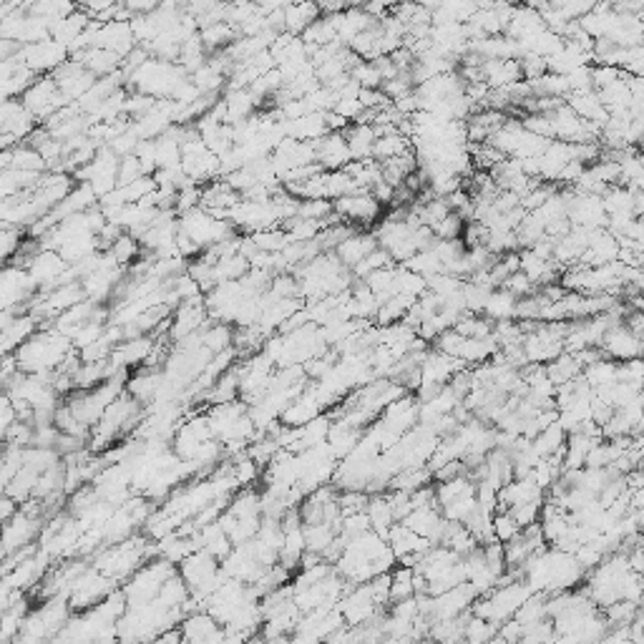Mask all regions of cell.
Masks as SVG:
<instances>
[{
  "label": "cell",
  "instance_id": "74e56055",
  "mask_svg": "<svg viewBox=\"0 0 644 644\" xmlns=\"http://www.w3.org/2000/svg\"><path fill=\"white\" fill-rule=\"evenodd\" d=\"M413 152V142L408 139V136H403V134H388V136H381L378 142H375V149H372V159L378 162V164H385V162H393V159H398V156H403V154Z\"/></svg>",
  "mask_w": 644,
  "mask_h": 644
},
{
  "label": "cell",
  "instance_id": "816d5d0a",
  "mask_svg": "<svg viewBox=\"0 0 644 644\" xmlns=\"http://www.w3.org/2000/svg\"><path fill=\"white\" fill-rule=\"evenodd\" d=\"M627 328L634 330L639 338H644V310H637L634 315L627 317Z\"/></svg>",
  "mask_w": 644,
  "mask_h": 644
},
{
  "label": "cell",
  "instance_id": "f1b7e54d",
  "mask_svg": "<svg viewBox=\"0 0 644 644\" xmlns=\"http://www.w3.org/2000/svg\"><path fill=\"white\" fill-rule=\"evenodd\" d=\"M38 322L41 320L34 312H23V315L15 317L11 325L3 330V352L5 355H15V350L25 345L38 332Z\"/></svg>",
  "mask_w": 644,
  "mask_h": 644
},
{
  "label": "cell",
  "instance_id": "4fadbf2b",
  "mask_svg": "<svg viewBox=\"0 0 644 644\" xmlns=\"http://www.w3.org/2000/svg\"><path fill=\"white\" fill-rule=\"evenodd\" d=\"M41 531H44V516L41 513L28 511L23 509L13 516L11 521L5 524V536H3V559L11 557L15 551L21 549H28L34 546L35 539H41Z\"/></svg>",
  "mask_w": 644,
  "mask_h": 644
},
{
  "label": "cell",
  "instance_id": "9a60e30c",
  "mask_svg": "<svg viewBox=\"0 0 644 644\" xmlns=\"http://www.w3.org/2000/svg\"><path fill=\"white\" fill-rule=\"evenodd\" d=\"M136 35L132 31V21H111L106 25L94 21V38H91V48H104L111 54L126 55L136 48Z\"/></svg>",
  "mask_w": 644,
  "mask_h": 644
},
{
  "label": "cell",
  "instance_id": "4316f807",
  "mask_svg": "<svg viewBox=\"0 0 644 644\" xmlns=\"http://www.w3.org/2000/svg\"><path fill=\"white\" fill-rule=\"evenodd\" d=\"M567 104L574 109L579 119L587 121V124H594V126H599V129H604L607 121H609V111L601 104L597 91H590V94H571Z\"/></svg>",
  "mask_w": 644,
  "mask_h": 644
},
{
  "label": "cell",
  "instance_id": "8fae6325",
  "mask_svg": "<svg viewBox=\"0 0 644 644\" xmlns=\"http://www.w3.org/2000/svg\"><path fill=\"white\" fill-rule=\"evenodd\" d=\"M21 101H23V106L34 114V119L41 121V126H44L45 121L51 119V116H55L58 111L71 106L66 96L61 94V88H58V84H55L54 76L38 78L34 86L23 94Z\"/></svg>",
  "mask_w": 644,
  "mask_h": 644
},
{
  "label": "cell",
  "instance_id": "603a6c76",
  "mask_svg": "<svg viewBox=\"0 0 644 644\" xmlns=\"http://www.w3.org/2000/svg\"><path fill=\"white\" fill-rule=\"evenodd\" d=\"M317 146V164L325 172H345L352 164V154L345 142V134L330 132L325 139H320Z\"/></svg>",
  "mask_w": 644,
  "mask_h": 644
},
{
  "label": "cell",
  "instance_id": "c3c4849f",
  "mask_svg": "<svg viewBox=\"0 0 644 644\" xmlns=\"http://www.w3.org/2000/svg\"><path fill=\"white\" fill-rule=\"evenodd\" d=\"M23 230H18V227H3V234H0V252H3V257L8 260V263H13L18 254H21L23 250Z\"/></svg>",
  "mask_w": 644,
  "mask_h": 644
},
{
  "label": "cell",
  "instance_id": "7c38bea8",
  "mask_svg": "<svg viewBox=\"0 0 644 644\" xmlns=\"http://www.w3.org/2000/svg\"><path fill=\"white\" fill-rule=\"evenodd\" d=\"M18 55H21L23 64L31 68L35 76H54L58 68H64L71 61L68 45L58 44L54 38L34 45H23Z\"/></svg>",
  "mask_w": 644,
  "mask_h": 644
},
{
  "label": "cell",
  "instance_id": "e0dca14e",
  "mask_svg": "<svg viewBox=\"0 0 644 644\" xmlns=\"http://www.w3.org/2000/svg\"><path fill=\"white\" fill-rule=\"evenodd\" d=\"M335 214L348 224H358V227H371L375 224L382 214V204L372 197L371 192H361V194H350L335 202Z\"/></svg>",
  "mask_w": 644,
  "mask_h": 644
},
{
  "label": "cell",
  "instance_id": "9c48e42d",
  "mask_svg": "<svg viewBox=\"0 0 644 644\" xmlns=\"http://www.w3.org/2000/svg\"><path fill=\"white\" fill-rule=\"evenodd\" d=\"M116 590H119V584L114 579L101 574L99 569L88 567L68 591V604L74 611H88L94 609L96 604H101L106 597H111Z\"/></svg>",
  "mask_w": 644,
  "mask_h": 644
},
{
  "label": "cell",
  "instance_id": "ab89813d",
  "mask_svg": "<svg viewBox=\"0 0 644 644\" xmlns=\"http://www.w3.org/2000/svg\"><path fill=\"white\" fill-rule=\"evenodd\" d=\"M199 35H202L204 48H207L209 54L214 55L222 54V51H227V48L240 38V34H237L227 21L217 23V25H209V28H204V31H199Z\"/></svg>",
  "mask_w": 644,
  "mask_h": 644
},
{
  "label": "cell",
  "instance_id": "f6af8a7d",
  "mask_svg": "<svg viewBox=\"0 0 644 644\" xmlns=\"http://www.w3.org/2000/svg\"><path fill=\"white\" fill-rule=\"evenodd\" d=\"M491 292H493L491 284H481V282H473V280H466V284H463L466 312H469V315H483V307H486V302H489Z\"/></svg>",
  "mask_w": 644,
  "mask_h": 644
},
{
  "label": "cell",
  "instance_id": "2e32d148",
  "mask_svg": "<svg viewBox=\"0 0 644 644\" xmlns=\"http://www.w3.org/2000/svg\"><path fill=\"white\" fill-rule=\"evenodd\" d=\"M209 310L204 302H186V305L176 307L174 317L169 322V332L166 338L172 345L182 342V340L192 338V335H199L202 330L209 328Z\"/></svg>",
  "mask_w": 644,
  "mask_h": 644
},
{
  "label": "cell",
  "instance_id": "d6a6232c",
  "mask_svg": "<svg viewBox=\"0 0 644 644\" xmlns=\"http://www.w3.org/2000/svg\"><path fill=\"white\" fill-rule=\"evenodd\" d=\"M320 18H322L320 5H312V3H292V5H284V34L302 38L307 28L315 21H320Z\"/></svg>",
  "mask_w": 644,
  "mask_h": 644
},
{
  "label": "cell",
  "instance_id": "b9f144b4",
  "mask_svg": "<svg viewBox=\"0 0 644 644\" xmlns=\"http://www.w3.org/2000/svg\"><path fill=\"white\" fill-rule=\"evenodd\" d=\"M234 332L237 330L224 322H212L204 332H202V345L207 350H212L214 355L224 352V350L234 348Z\"/></svg>",
  "mask_w": 644,
  "mask_h": 644
},
{
  "label": "cell",
  "instance_id": "d4e9b609",
  "mask_svg": "<svg viewBox=\"0 0 644 644\" xmlns=\"http://www.w3.org/2000/svg\"><path fill=\"white\" fill-rule=\"evenodd\" d=\"M164 371H156V368H142L139 372H134L129 382H126V393L132 395L136 403H142L144 408L156 401V395L164 385Z\"/></svg>",
  "mask_w": 644,
  "mask_h": 644
},
{
  "label": "cell",
  "instance_id": "f35d334b",
  "mask_svg": "<svg viewBox=\"0 0 644 644\" xmlns=\"http://www.w3.org/2000/svg\"><path fill=\"white\" fill-rule=\"evenodd\" d=\"M581 372H584V365H581L577 355H571V352H564V355H559L557 361L546 365V375H549V381L554 382L557 388L577 381Z\"/></svg>",
  "mask_w": 644,
  "mask_h": 644
},
{
  "label": "cell",
  "instance_id": "60d3db41",
  "mask_svg": "<svg viewBox=\"0 0 644 644\" xmlns=\"http://www.w3.org/2000/svg\"><path fill=\"white\" fill-rule=\"evenodd\" d=\"M413 597H418V590H415V567L398 564L391 571V604L413 599Z\"/></svg>",
  "mask_w": 644,
  "mask_h": 644
},
{
  "label": "cell",
  "instance_id": "ba28073f",
  "mask_svg": "<svg viewBox=\"0 0 644 644\" xmlns=\"http://www.w3.org/2000/svg\"><path fill=\"white\" fill-rule=\"evenodd\" d=\"M34 114L23 106L21 99H11L0 104V144H3V152L15 149L31 139V134L35 132Z\"/></svg>",
  "mask_w": 644,
  "mask_h": 644
},
{
  "label": "cell",
  "instance_id": "8992f818",
  "mask_svg": "<svg viewBox=\"0 0 644 644\" xmlns=\"http://www.w3.org/2000/svg\"><path fill=\"white\" fill-rule=\"evenodd\" d=\"M179 232L194 242L202 252L209 250V247H217V244L237 234V230L232 227L230 222L217 219L202 207L192 209V212L179 217Z\"/></svg>",
  "mask_w": 644,
  "mask_h": 644
},
{
  "label": "cell",
  "instance_id": "83f0119b",
  "mask_svg": "<svg viewBox=\"0 0 644 644\" xmlns=\"http://www.w3.org/2000/svg\"><path fill=\"white\" fill-rule=\"evenodd\" d=\"M481 71H483V84L491 91H499V88L513 86V84L524 81L519 61H483Z\"/></svg>",
  "mask_w": 644,
  "mask_h": 644
},
{
  "label": "cell",
  "instance_id": "ffe728a7",
  "mask_svg": "<svg viewBox=\"0 0 644 644\" xmlns=\"http://www.w3.org/2000/svg\"><path fill=\"white\" fill-rule=\"evenodd\" d=\"M388 544L393 549L398 564H403V567H418V561L426 557V551L431 549V541L411 531L405 524H395L391 529Z\"/></svg>",
  "mask_w": 644,
  "mask_h": 644
},
{
  "label": "cell",
  "instance_id": "7a4b0ae2",
  "mask_svg": "<svg viewBox=\"0 0 644 644\" xmlns=\"http://www.w3.org/2000/svg\"><path fill=\"white\" fill-rule=\"evenodd\" d=\"M74 342L64 332L55 328H41L25 345L15 350V362L18 371L28 375H51L55 372L66 358L74 352Z\"/></svg>",
  "mask_w": 644,
  "mask_h": 644
},
{
  "label": "cell",
  "instance_id": "f5cc1de1",
  "mask_svg": "<svg viewBox=\"0 0 644 644\" xmlns=\"http://www.w3.org/2000/svg\"><path fill=\"white\" fill-rule=\"evenodd\" d=\"M637 18H639V23L644 25V5H642V11H639V15H637Z\"/></svg>",
  "mask_w": 644,
  "mask_h": 644
},
{
  "label": "cell",
  "instance_id": "484cf974",
  "mask_svg": "<svg viewBox=\"0 0 644 644\" xmlns=\"http://www.w3.org/2000/svg\"><path fill=\"white\" fill-rule=\"evenodd\" d=\"M154 348H156V340L154 335H144V338H134V340H124L119 348L114 350L111 361L121 365V368H144L146 361L152 358Z\"/></svg>",
  "mask_w": 644,
  "mask_h": 644
},
{
  "label": "cell",
  "instance_id": "277c9868",
  "mask_svg": "<svg viewBox=\"0 0 644 644\" xmlns=\"http://www.w3.org/2000/svg\"><path fill=\"white\" fill-rule=\"evenodd\" d=\"M189 74L179 64H169V61H159V58H149L142 68H136L134 74L126 76L129 86L136 94H146L156 101L172 99L174 91L184 84Z\"/></svg>",
  "mask_w": 644,
  "mask_h": 644
},
{
  "label": "cell",
  "instance_id": "db71d44e",
  "mask_svg": "<svg viewBox=\"0 0 644 644\" xmlns=\"http://www.w3.org/2000/svg\"><path fill=\"white\" fill-rule=\"evenodd\" d=\"M639 358H642V361H644V338H642V355H639Z\"/></svg>",
  "mask_w": 644,
  "mask_h": 644
},
{
  "label": "cell",
  "instance_id": "52a82bcc",
  "mask_svg": "<svg viewBox=\"0 0 644 644\" xmlns=\"http://www.w3.org/2000/svg\"><path fill=\"white\" fill-rule=\"evenodd\" d=\"M38 295V287L31 280V274L21 264H5L3 277H0V305L11 312H28V307Z\"/></svg>",
  "mask_w": 644,
  "mask_h": 644
},
{
  "label": "cell",
  "instance_id": "bcb514c9",
  "mask_svg": "<svg viewBox=\"0 0 644 644\" xmlns=\"http://www.w3.org/2000/svg\"><path fill=\"white\" fill-rule=\"evenodd\" d=\"M524 529L516 524V519H513L509 511H496V516H493V534H496V541L499 544H511L516 536L521 534Z\"/></svg>",
  "mask_w": 644,
  "mask_h": 644
},
{
  "label": "cell",
  "instance_id": "44dd1931",
  "mask_svg": "<svg viewBox=\"0 0 644 644\" xmlns=\"http://www.w3.org/2000/svg\"><path fill=\"white\" fill-rule=\"evenodd\" d=\"M54 78L58 88H61V94L68 99V104H76V101L84 99L88 91L96 86V81H99L88 68H84L76 61H68L66 66L58 68Z\"/></svg>",
  "mask_w": 644,
  "mask_h": 644
},
{
  "label": "cell",
  "instance_id": "7402d4cb",
  "mask_svg": "<svg viewBox=\"0 0 644 644\" xmlns=\"http://www.w3.org/2000/svg\"><path fill=\"white\" fill-rule=\"evenodd\" d=\"M121 280H124V267L109 264V267L96 270V272H91L88 277H84L81 284H84L86 300L96 302V305H104V302H109L111 297L116 295Z\"/></svg>",
  "mask_w": 644,
  "mask_h": 644
},
{
  "label": "cell",
  "instance_id": "5bb4252c",
  "mask_svg": "<svg viewBox=\"0 0 644 644\" xmlns=\"http://www.w3.org/2000/svg\"><path fill=\"white\" fill-rule=\"evenodd\" d=\"M23 267L28 270L31 280H34V284L38 287V292H51V290L64 284V274L68 272L71 264H68L58 252L38 250Z\"/></svg>",
  "mask_w": 644,
  "mask_h": 644
},
{
  "label": "cell",
  "instance_id": "30bf717a",
  "mask_svg": "<svg viewBox=\"0 0 644 644\" xmlns=\"http://www.w3.org/2000/svg\"><path fill=\"white\" fill-rule=\"evenodd\" d=\"M338 609L342 614V619L348 622V627H365L375 617H381L385 607L375 597V590L368 581V584H361V587H348V591L340 599Z\"/></svg>",
  "mask_w": 644,
  "mask_h": 644
},
{
  "label": "cell",
  "instance_id": "7bdbcfd3",
  "mask_svg": "<svg viewBox=\"0 0 644 644\" xmlns=\"http://www.w3.org/2000/svg\"><path fill=\"white\" fill-rule=\"evenodd\" d=\"M496 637H499V627L486 622V619H481V617H476V614L471 611L466 629H463V644H489L491 639H496Z\"/></svg>",
  "mask_w": 644,
  "mask_h": 644
},
{
  "label": "cell",
  "instance_id": "7dc6e473",
  "mask_svg": "<svg viewBox=\"0 0 644 644\" xmlns=\"http://www.w3.org/2000/svg\"><path fill=\"white\" fill-rule=\"evenodd\" d=\"M330 214H335V202H328V199H305L300 204V219L325 222Z\"/></svg>",
  "mask_w": 644,
  "mask_h": 644
},
{
  "label": "cell",
  "instance_id": "d590c367",
  "mask_svg": "<svg viewBox=\"0 0 644 644\" xmlns=\"http://www.w3.org/2000/svg\"><path fill=\"white\" fill-rule=\"evenodd\" d=\"M634 197H637V192L629 186H609L601 194L607 217H634Z\"/></svg>",
  "mask_w": 644,
  "mask_h": 644
},
{
  "label": "cell",
  "instance_id": "681fc988",
  "mask_svg": "<svg viewBox=\"0 0 644 644\" xmlns=\"http://www.w3.org/2000/svg\"><path fill=\"white\" fill-rule=\"evenodd\" d=\"M144 174L142 169V162L136 159V154H132V156H124L119 164V186H129L134 184V182H139Z\"/></svg>",
  "mask_w": 644,
  "mask_h": 644
},
{
  "label": "cell",
  "instance_id": "836d02e7",
  "mask_svg": "<svg viewBox=\"0 0 644 644\" xmlns=\"http://www.w3.org/2000/svg\"><path fill=\"white\" fill-rule=\"evenodd\" d=\"M345 142L352 154V162H365V159H372L378 132L372 124H350V129L345 132Z\"/></svg>",
  "mask_w": 644,
  "mask_h": 644
},
{
  "label": "cell",
  "instance_id": "cb8c5ba5",
  "mask_svg": "<svg viewBox=\"0 0 644 644\" xmlns=\"http://www.w3.org/2000/svg\"><path fill=\"white\" fill-rule=\"evenodd\" d=\"M378 247H381V244H378L375 232H355V234H350L348 240L340 244L335 254H338V260L345 264L348 270H355V267L365 263Z\"/></svg>",
  "mask_w": 644,
  "mask_h": 644
},
{
  "label": "cell",
  "instance_id": "ac0fdd59",
  "mask_svg": "<svg viewBox=\"0 0 644 644\" xmlns=\"http://www.w3.org/2000/svg\"><path fill=\"white\" fill-rule=\"evenodd\" d=\"M601 352H604V358H609L614 362L637 361L642 355V338L634 330L627 328V322H624V325H617L604 335Z\"/></svg>",
  "mask_w": 644,
  "mask_h": 644
},
{
  "label": "cell",
  "instance_id": "e575fe53",
  "mask_svg": "<svg viewBox=\"0 0 644 644\" xmlns=\"http://www.w3.org/2000/svg\"><path fill=\"white\" fill-rule=\"evenodd\" d=\"M519 302H521L519 297L511 295L509 290L499 287V290H493L491 297H489V302H486V307H483V317H486L489 322H493V325L516 320Z\"/></svg>",
  "mask_w": 644,
  "mask_h": 644
},
{
  "label": "cell",
  "instance_id": "1f68e13d",
  "mask_svg": "<svg viewBox=\"0 0 644 644\" xmlns=\"http://www.w3.org/2000/svg\"><path fill=\"white\" fill-rule=\"evenodd\" d=\"M41 179H44V174L21 172V169H3V176H0V194H3V199L31 194V192L38 189Z\"/></svg>",
  "mask_w": 644,
  "mask_h": 644
},
{
  "label": "cell",
  "instance_id": "8d00e7d4",
  "mask_svg": "<svg viewBox=\"0 0 644 644\" xmlns=\"http://www.w3.org/2000/svg\"><path fill=\"white\" fill-rule=\"evenodd\" d=\"M581 378L587 381L591 391H604V388H611L614 382H619V362L609 361V358H601V361L591 362L584 368Z\"/></svg>",
  "mask_w": 644,
  "mask_h": 644
},
{
  "label": "cell",
  "instance_id": "f907efd6",
  "mask_svg": "<svg viewBox=\"0 0 644 644\" xmlns=\"http://www.w3.org/2000/svg\"><path fill=\"white\" fill-rule=\"evenodd\" d=\"M503 290H509L511 295H516L519 300H524V297H529V295H534L536 292V287H534V282L526 277L521 270L516 274H511L509 280H506V284H503Z\"/></svg>",
  "mask_w": 644,
  "mask_h": 644
},
{
  "label": "cell",
  "instance_id": "6da1fadb",
  "mask_svg": "<svg viewBox=\"0 0 644 644\" xmlns=\"http://www.w3.org/2000/svg\"><path fill=\"white\" fill-rule=\"evenodd\" d=\"M521 579L531 587L534 594L554 597L561 591L579 590V584L587 581V571L581 569L574 554L559 551V549H544L521 569Z\"/></svg>",
  "mask_w": 644,
  "mask_h": 644
},
{
  "label": "cell",
  "instance_id": "d6986e66",
  "mask_svg": "<svg viewBox=\"0 0 644 644\" xmlns=\"http://www.w3.org/2000/svg\"><path fill=\"white\" fill-rule=\"evenodd\" d=\"M41 76H35L31 68L21 61V55L3 58L0 61V88H3V101L23 99V94L34 86Z\"/></svg>",
  "mask_w": 644,
  "mask_h": 644
},
{
  "label": "cell",
  "instance_id": "5b68a950",
  "mask_svg": "<svg viewBox=\"0 0 644 644\" xmlns=\"http://www.w3.org/2000/svg\"><path fill=\"white\" fill-rule=\"evenodd\" d=\"M176 574H179V567H174L172 561H166L162 557L152 559L129 581H124L121 591H124V597L129 601V607H142V604L159 599L166 581L174 579Z\"/></svg>",
  "mask_w": 644,
  "mask_h": 644
},
{
  "label": "cell",
  "instance_id": "3957f363",
  "mask_svg": "<svg viewBox=\"0 0 644 644\" xmlns=\"http://www.w3.org/2000/svg\"><path fill=\"white\" fill-rule=\"evenodd\" d=\"M154 557H156V541H152L146 534H136L121 544L104 546L94 559V569H99L101 574H106L119 584V581H129Z\"/></svg>",
  "mask_w": 644,
  "mask_h": 644
},
{
  "label": "cell",
  "instance_id": "4dcf8cb0",
  "mask_svg": "<svg viewBox=\"0 0 644 644\" xmlns=\"http://www.w3.org/2000/svg\"><path fill=\"white\" fill-rule=\"evenodd\" d=\"M365 513H368V519H371L372 531L382 536L385 541H388V536H391V529H393L395 524H401V521L395 519L393 506L388 501V493H375V496H371Z\"/></svg>",
  "mask_w": 644,
  "mask_h": 644
},
{
  "label": "cell",
  "instance_id": "f546056e",
  "mask_svg": "<svg viewBox=\"0 0 644 644\" xmlns=\"http://www.w3.org/2000/svg\"><path fill=\"white\" fill-rule=\"evenodd\" d=\"M0 164H3V169H21V172H34V174H45L48 172V164H45L41 152L34 149V146H28V144H21L15 149L3 152Z\"/></svg>",
  "mask_w": 644,
  "mask_h": 644
},
{
  "label": "cell",
  "instance_id": "ee69618b",
  "mask_svg": "<svg viewBox=\"0 0 644 644\" xmlns=\"http://www.w3.org/2000/svg\"><path fill=\"white\" fill-rule=\"evenodd\" d=\"M403 267H408L411 272L421 274L423 280H428V277H433V274L443 272V263H441V257H438L433 247H428V250L418 252V254H415V257H411V260H408V263H405Z\"/></svg>",
  "mask_w": 644,
  "mask_h": 644
}]
</instances>
